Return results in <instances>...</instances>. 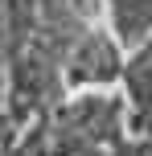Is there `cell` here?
<instances>
[{
  "instance_id": "6da1fadb",
  "label": "cell",
  "mask_w": 152,
  "mask_h": 156,
  "mask_svg": "<svg viewBox=\"0 0 152 156\" xmlns=\"http://www.w3.org/2000/svg\"><path fill=\"white\" fill-rule=\"evenodd\" d=\"M123 66H128V49L115 41V33H87L66 62V82L90 86V90L115 86V82H123Z\"/></svg>"
},
{
  "instance_id": "7a4b0ae2",
  "label": "cell",
  "mask_w": 152,
  "mask_h": 156,
  "mask_svg": "<svg viewBox=\"0 0 152 156\" xmlns=\"http://www.w3.org/2000/svg\"><path fill=\"white\" fill-rule=\"evenodd\" d=\"M119 86L128 107V136H152V41L128 54Z\"/></svg>"
},
{
  "instance_id": "3957f363",
  "label": "cell",
  "mask_w": 152,
  "mask_h": 156,
  "mask_svg": "<svg viewBox=\"0 0 152 156\" xmlns=\"http://www.w3.org/2000/svg\"><path fill=\"white\" fill-rule=\"evenodd\" d=\"M107 4V25L123 49H140L152 41V0H103Z\"/></svg>"
}]
</instances>
